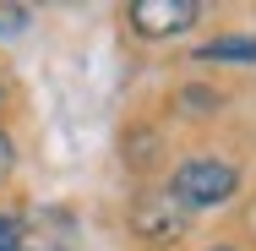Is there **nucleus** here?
<instances>
[{
  "mask_svg": "<svg viewBox=\"0 0 256 251\" xmlns=\"http://www.w3.org/2000/svg\"><path fill=\"white\" fill-rule=\"evenodd\" d=\"M28 22H33V11H28V6H0V39L28 33Z\"/></svg>",
  "mask_w": 256,
  "mask_h": 251,
  "instance_id": "obj_5",
  "label": "nucleus"
},
{
  "mask_svg": "<svg viewBox=\"0 0 256 251\" xmlns=\"http://www.w3.org/2000/svg\"><path fill=\"white\" fill-rule=\"evenodd\" d=\"M180 99H186V109H191V115H212V109H218V93H212V88H186V93H180Z\"/></svg>",
  "mask_w": 256,
  "mask_h": 251,
  "instance_id": "obj_6",
  "label": "nucleus"
},
{
  "mask_svg": "<svg viewBox=\"0 0 256 251\" xmlns=\"http://www.w3.org/2000/svg\"><path fill=\"white\" fill-rule=\"evenodd\" d=\"M0 251H22V224L16 218H0Z\"/></svg>",
  "mask_w": 256,
  "mask_h": 251,
  "instance_id": "obj_7",
  "label": "nucleus"
},
{
  "mask_svg": "<svg viewBox=\"0 0 256 251\" xmlns=\"http://www.w3.org/2000/svg\"><path fill=\"white\" fill-rule=\"evenodd\" d=\"M196 17H202V6H196V0H136V6H131V28H136V33H148V39L186 33Z\"/></svg>",
  "mask_w": 256,
  "mask_h": 251,
  "instance_id": "obj_2",
  "label": "nucleus"
},
{
  "mask_svg": "<svg viewBox=\"0 0 256 251\" xmlns=\"http://www.w3.org/2000/svg\"><path fill=\"white\" fill-rule=\"evenodd\" d=\"M191 60H234V66H256V39L251 33H229V39H212Z\"/></svg>",
  "mask_w": 256,
  "mask_h": 251,
  "instance_id": "obj_4",
  "label": "nucleus"
},
{
  "mask_svg": "<svg viewBox=\"0 0 256 251\" xmlns=\"http://www.w3.org/2000/svg\"><path fill=\"white\" fill-rule=\"evenodd\" d=\"M11 164H16V153H11V137L0 131V175H11Z\"/></svg>",
  "mask_w": 256,
  "mask_h": 251,
  "instance_id": "obj_8",
  "label": "nucleus"
},
{
  "mask_svg": "<svg viewBox=\"0 0 256 251\" xmlns=\"http://www.w3.org/2000/svg\"><path fill=\"white\" fill-rule=\"evenodd\" d=\"M234 186H240L234 164H224V158H191V164L174 169L169 197L180 202V207H218V202L234 197Z\"/></svg>",
  "mask_w": 256,
  "mask_h": 251,
  "instance_id": "obj_1",
  "label": "nucleus"
},
{
  "mask_svg": "<svg viewBox=\"0 0 256 251\" xmlns=\"http://www.w3.org/2000/svg\"><path fill=\"white\" fill-rule=\"evenodd\" d=\"M212 251H229V246H212Z\"/></svg>",
  "mask_w": 256,
  "mask_h": 251,
  "instance_id": "obj_9",
  "label": "nucleus"
},
{
  "mask_svg": "<svg viewBox=\"0 0 256 251\" xmlns=\"http://www.w3.org/2000/svg\"><path fill=\"white\" fill-rule=\"evenodd\" d=\"M180 202L174 197H142L136 202V229L148 240H180Z\"/></svg>",
  "mask_w": 256,
  "mask_h": 251,
  "instance_id": "obj_3",
  "label": "nucleus"
}]
</instances>
